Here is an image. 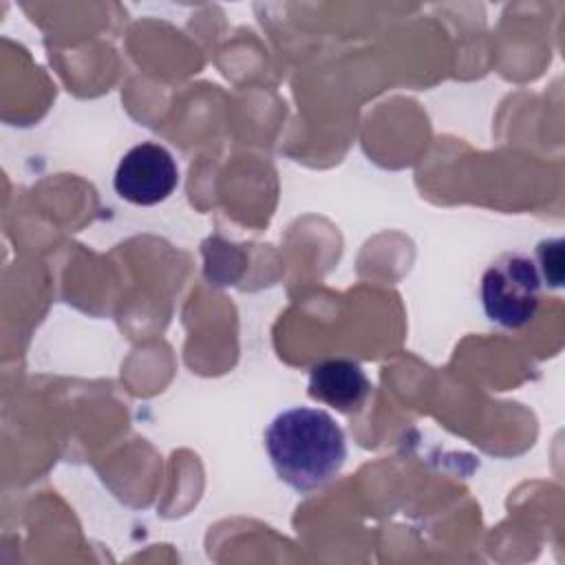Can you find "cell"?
Returning <instances> with one entry per match:
<instances>
[{
    "instance_id": "cell-5",
    "label": "cell",
    "mask_w": 565,
    "mask_h": 565,
    "mask_svg": "<svg viewBox=\"0 0 565 565\" xmlns=\"http://www.w3.org/2000/svg\"><path fill=\"white\" fill-rule=\"evenodd\" d=\"M534 263L541 274L543 287L558 289L563 285V241L561 238L539 243Z\"/></svg>"
},
{
    "instance_id": "cell-1",
    "label": "cell",
    "mask_w": 565,
    "mask_h": 565,
    "mask_svg": "<svg viewBox=\"0 0 565 565\" xmlns=\"http://www.w3.org/2000/svg\"><path fill=\"white\" fill-rule=\"evenodd\" d=\"M265 448L278 479L296 492L322 488L347 459L342 428L327 411L307 406L278 413L265 430Z\"/></svg>"
},
{
    "instance_id": "cell-4",
    "label": "cell",
    "mask_w": 565,
    "mask_h": 565,
    "mask_svg": "<svg viewBox=\"0 0 565 565\" xmlns=\"http://www.w3.org/2000/svg\"><path fill=\"white\" fill-rule=\"evenodd\" d=\"M371 393V382L360 364L333 358L318 362L309 373V395L342 413L358 411Z\"/></svg>"
},
{
    "instance_id": "cell-2",
    "label": "cell",
    "mask_w": 565,
    "mask_h": 565,
    "mask_svg": "<svg viewBox=\"0 0 565 565\" xmlns=\"http://www.w3.org/2000/svg\"><path fill=\"white\" fill-rule=\"evenodd\" d=\"M541 289L543 280L534 258L523 252H505L481 276V305L492 322L521 329L536 318Z\"/></svg>"
},
{
    "instance_id": "cell-3",
    "label": "cell",
    "mask_w": 565,
    "mask_h": 565,
    "mask_svg": "<svg viewBox=\"0 0 565 565\" xmlns=\"http://www.w3.org/2000/svg\"><path fill=\"white\" fill-rule=\"evenodd\" d=\"M179 183L172 154L152 141L132 146L115 170V192L135 205H157L166 201Z\"/></svg>"
}]
</instances>
